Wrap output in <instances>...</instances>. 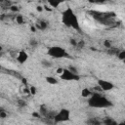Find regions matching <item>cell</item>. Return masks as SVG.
Masks as SVG:
<instances>
[{
	"label": "cell",
	"mask_w": 125,
	"mask_h": 125,
	"mask_svg": "<svg viewBox=\"0 0 125 125\" xmlns=\"http://www.w3.org/2000/svg\"><path fill=\"white\" fill-rule=\"evenodd\" d=\"M62 22L67 27H71V28H73V29H75L79 32L82 31L76 14L69 7H67L65 10L62 11Z\"/></svg>",
	"instance_id": "6da1fadb"
},
{
	"label": "cell",
	"mask_w": 125,
	"mask_h": 125,
	"mask_svg": "<svg viewBox=\"0 0 125 125\" xmlns=\"http://www.w3.org/2000/svg\"><path fill=\"white\" fill-rule=\"evenodd\" d=\"M89 14L95 21H97L101 24L112 25L113 23H115L114 18L116 14L114 12H101V11H96V10H90Z\"/></svg>",
	"instance_id": "7a4b0ae2"
},
{
	"label": "cell",
	"mask_w": 125,
	"mask_h": 125,
	"mask_svg": "<svg viewBox=\"0 0 125 125\" xmlns=\"http://www.w3.org/2000/svg\"><path fill=\"white\" fill-rule=\"evenodd\" d=\"M88 105L93 108H106L113 105L112 102L109 101L106 97L103 96L100 93H93L87 102Z\"/></svg>",
	"instance_id": "3957f363"
},
{
	"label": "cell",
	"mask_w": 125,
	"mask_h": 125,
	"mask_svg": "<svg viewBox=\"0 0 125 125\" xmlns=\"http://www.w3.org/2000/svg\"><path fill=\"white\" fill-rule=\"evenodd\" d=\"M47 55L54 59H63L70 58L67 51L61 46H52L47 50Z\"/></svg>",
	"instance_id": "277c9868"
},
{
	"label": "cell",
	"mask_w": 125,
	"mask_h": 125,
	"mask_svg": "<svg viewBox=\"0 0 125 125\" xmlns=\"http://www.w3.org/2000/svg\"><path fill=\"white\" fill-rule=\"evenodd\" d=\"M70 119V111L67 108H62L58 111L54 117V123H62L66 122Z\"/></svg>",
	"instance_id": "5b68a950"
},
{
	"label": "cell",
	"mask_w": 125,
	"mask_h": 125,
	"mask_svg": "<svg viewBox=\"0 0 125 125\" xmlns=\"http://www.w3.org/2000/svg\"><path fill=\"white\" fill-rule=\"evenodd\" d=\"M60 77H61V79L65 80V81H78L80 79V77H79L78 74L72 73L67 68H64L63 69V72L60 75Z\"/></svg>",
	"instance_id": "8992f818"
},
{
	"label": "cell",
	"mask_w": 125,
	"mask_h": 125,
	"mask_svg": "<svg viewBox=\"0 0 125 125\" xmlns=\"http://www.w3.org/2000/svg\"><path fill=\"white\" fill-rule=\"evenodd\" d=\"M97 83H98V86L100 87V89L102 91H110L114 88V84L110 81H107V80L98 79Z\"/></svg>",
	"instance_id": "52a82bcc"
},
{
	"label": "cell",
	"mask_w": 125,
	"mask_h": 125,
	"mask_svg": "<svg viewBox=\"0 0 125 125\" xmlns=\"http://www.w3.org/2000/svg\"><path fill=\"white\" fill-rule=\"evenodd\" d=\"M28 60V54L25 52V51H21L19 52L18 56H17V61L20 62V63H24L26 61Z\"/></svg>",
	"instance_id": "ba28073f"
},
{
	"label": "cell",
	"mask_w": 125,
	"mask_h": 125,
	"mask_svg": "<svg viewBox=\"0 0 125 125\" xmlns=\"http://www.w3.org/2000/svg\"><path fill=\"white\" fill-rule=\"evenodd\" d=\"M48 25H49V23H48V21H45V20H39V21H37V22L35 23V27L37 28V29H39V30H45V29H47L48 28Z\"/></svg>",
	"instance_id": "9c48e42d"
},
{
	"label": "cell",
	"mask_w": 125,
	"mask_h": 125,
	"mask_svg": "<svg viewBox=\"0 0 125 125\" xmlns=\"http://www.w3.org/2000/svg\"><path fill=\"white\" fill-rule=\"evenodd\" d=\"M103 120L99 119L98 117H90L86 120V125H102Z\"/></svg>",
	"instance_id": "30bf717a"
},
{
	"label": "cell",
	"mask_w": 125,
	"mask_h": 125,
	"mask_svg": "<svg viewBox=\"0 0 125 125\" xmlns=\"http://www.w3.org/2000/svg\"><path fill=\"white\" fill-rule=\"evenodd\" d=\"M103 124L104 125H118V123L113 118H110V117L104 118L103 119Z\"/></svg>",
	"instance_id": "8fae6325"
},
{
	"label": "cell",
	"mask_w": 125,
	"mask_h": 125,
	"mask_svg": "<svg viewBox=\"0 0 125 125\" xmlns=\"http://www.w3.org/2000/svg\"><path fill=\"white\" fill-rule=\"evenodd\" d=\"M39 113H40L41 116H43V117H46V116L48 115L49 110H48V108H47V106H46L45 104H41V105L39 106Z\"/></svg>",
	"instance_id": "7c38bea8"
},
{
	"label": "cell",
	"mask_w": 125,
	"mask_h": 125,
	"mask_svg": "<svg viewBox=\"0 0 125 125\" xmlns=\"http://www.w3.org/2000/svg\"><path fill=\"white\" fill-rule=\"evenodd\" d=\"M93 95V92L88 88H83L81 91V96L83 98H90Z\"/></svg>",
	"instance_id": "4fadbf2b"
},
{
	"label": "cell",
	"mask_w": 125,
	"mask_h": 125,
	"mask_svg": "<svg viewBox=\"0 0 125 125\" xmlns=\"http://www.w3.org/2000/svg\"><path fill=\"white\" fill-rule=\"evenodd\" d=\"M46 81H47V83H49L51 85H56L59 82L58 79L54 76H46Z\"/></svg>",
	"instance_id": "5bb4252c"
},
{
	"label": "cell",
	"mask_w": 125,
	"mask_h": 125,
	"mask_svg": "<svg viewBox=\"0 0 125 125\" xmlns=\"http://www.w3.org/2000/svg\"><path fill=\"white\" fill-rule=\"evenodd\" d=\"M41 65L45 68H50L53 66V62L51 61H48V60H42L41 61Z\"/></svg>",
	"instance_id": "9a60e30c"
},
{
	"label": "cell",
	"mask_w": 125,
	"mask_h": 125,
	"mask_svg": "<svg viewBox=\"0 0 125 125\" xmlns=\"http://www.w3.org/2000/svg\"><path fill=\"white\" fill-rule=\"evenodd\" d=\"M119 52H120V51H119V49H117V48H114V47H111L110 49H108V51H107V54H109V55H115V56H117Z\"/></svg>",
	"instance_id": "2e32d148"
},
{
	"label": "cell",
	"mask_w": 125,
	"mask_h": 125,
	"mask_svg": "<svg viewBox=\"0 0 125 125\" xmlns=\"http://www.w3.org/2000/svg\"><path fill=\"white\" fill-rule=\"evenodd\" d=\"M15 21H16V22H17L18 24H22V23H24V19H23V17H22L21 15L16 16Z\"/></svg>",
	"instance_id": "e0dca14e"
},
{
	"label": "cell",
	"mask_w": 125,
	"mask_h": 125,
	"mask_svg": "<svg viewBox=\"0 0 125 125\" xmlns=\"http://www.w3.org/2000/svg\"><path fill=\"white\" fill-rule=\"evenodd\" d=\"M104 46L106 49H110V48L112 47V43H111V41H110L109 39H105V40L104 41Z\"/></svg>",
	"instance_id": "ac0fdd59"
},
{
	"label": "cell",
	"mask_w": 125,
	"mask_h": 125,
	"mask_svg": "<svg viewBox=\"0 0 125 125\" xmlns=\"http://www.w3.org/2000/svg\"><path fill=\"white\" fill-rule=\"evenodd\" d=\"M17 104L19 107H25L26 106V102L24 100H18Z\"/></svg>",
	"instance_id": "d6986e66"
},
{
	"label": "cell",
	"mask_w": 125,
	"mask_h": 125,
	"mask_svg": "<svg viewBox=\"0 0 125 125\" xmlns=\"http://www.w3.org/2000/svg\"><path fill=\"white\" fill-rule=\"evenodd\" d=\"M62 2H54V1H49L48 4L51 6V8H58L61 5Z\"/></svg>",
	"instance_id": "ffe728a7"
},
{
	"label": "cell",
	"mask_w": 125,
	"mask_h": 125,
	"mask_svg": "<svg viewBox=\"0 0 125 125\" xmlns=\"http://www.w3.org/2000/svg\"><path fill=\"white\" fill-rule=\"evenodd\" d=\"M29 45H30L31 47H33V48H36L37 45H38V42H37V40H36L35 38H31V39L29 40Z\"/></svg>",
	"instance_id": "44dd1931"
},
{
	"label": "cell",
	"mask_w": 125,
	"mask_h": 125,
	"mask_svg": "<svg viewBox=\"0 0 125 125\" xmlns=\"http://www.w3.org/2000/svg\"><path fill=\"white\" fill-rule=\"evenodd\" d=\"M117 58H118L120 61H124V60H125V50L120 51V52L118 53V55H117Z\"/></svg>",
	"instance_id": "7402d4cb"
},
{
	"label": "cell",
	"mask_w": 125,
	"mask_h": 125,
	"mask_svg": "<svg viewBox=\"0 0 125 125\" xmlns=\"http://www.w3.org/2000/svg\"><path fill=\"white\" fill-rule=\"evenodd\" d=\"M8 117V113L1 107V109H0V118L1 119H5V118H7Z\"/></svg>",
	"instance_id": "603a6c76"
},
{
	"label": "cell",
	"mask_w": 125,
	"mask_h": 125,
	"mask_svg": "<svg viewBox=\"0 0 125 125\" xmlns=\"http://www.w3.org/2000/svg\"><path fill=\"white\" fill-rule=\"evenodd\" d=\"M67 69L68 70H70L72 73H75V74H78V69L74 66V65H68V67H67Z\"/></svg>",
	"instance_id": "cb8c5ba5"
},
{
	"label": "cell",
	"mask_w": 125,
	"mask_h": 125,
	"mask_svg": "<svg viewBox=\"0 0 125 125\" xmlns=\"http://www.w3.org/2000/svg\"><path fill=\"white\" fill-rule=\"evenodd\" d=\"M69 43H70V45H72L73 47H76V46H77V43H78V41H77L76 39H74V38H70V40H69Z\"/></svg>",
	"instance_id": "d4e9b609"
},
{
	"label": "cell",
	"mask_w": 125,
	"mask_h": 125,
	"mask_svg": "<svg viewBox=\"0 0 125 125\" xmlns=\"http://www.w3.org/2000/svg\"><path fill=\"white\" fill-rule=\"evenodd\" d=\"M9 9H10L12 12H15V13H16V12H19V10H20V9H19V7H18V6H16V5H12Z\"/></svg>",
	"instance_id": "484cf974"
},
{
	"label": "cell",
	"mask_w": 125,
	"mask_h": 125,
	"mask_svg": "<svg viewBox=\"0 0 125 125\" xmlns=\"http://www.w3.org/2000/svg\"><path fill=\"white\" fill-rule=\"evenodd\" d=\"M84 47V41H78V43H77V46H76V48L77 49H82Z\"/></svg>",
	"instance_id": "4316f807"
},
{
	"label": "cell",
	"mask_w": 125,
	"mask_h": 125,
	"mask_svg": "<svg viewBox=\"0 0 125 125\" xmlns=\"http://www.w3.org/2000/svg\"><path fill=\"white\" fill-rule=\"evenodd\" d=\"M30 93H31V95H35L36 94V88L34 86H30Z\"/></svg>",
	"instance_id": "83f0119b"
},
{
	"label": "cell",
	"mask_w": 125,
	"mask_h": 125,
	"mask_svg": "<svg viewBox=\"0 0 125 125\" xmlns=\"http://www.w3.org/2000/svg\"><path fill=\"white\" fill-rule=\"evenodd\" d=\"M32 115H33L34 117H36V118H40V117H41V114H40L39 112H33Z\"/></svg>",
	"instance_id": "f1b7e54d"
},
{
	"label": "cell",
	"mask_w": 125,
	"mask_h": 125,
	"mask_svg": "<svg viewBox=\"0 0 125 125\" xmlns=\"http://www.w3.org/2000/svg\"><path fill=\"white\" fill-rule=\"evenodd\" d=\"M63 69H64V68H62V67H59V68L57 69V73H59V74L61 75V74H62V73L63 72Z\"/></svg>",
	"instance_id": "f546056e"
},
{
	"label": "cell",
	"mask_w": 125,
	"mask_h": 125,
	"mask_svg": "<svg viewBox=\"0 0 125 125\" xmlns=\"http://www.w3.org/2000/svg\"><path fill=\"white\" fill-rule=\"evenodd\" d=\"M43 8H44V10H47V11H49V12H51V11L53 10L52 8H50V7H48L47 5H44V6H43Z\"/></svg>",
	"instance_id": "4dcf8cb0"
},
{
	"label": "cell",
	"mask_w": 125,
	"mask_h": 125,
	"mask_svg": "<svg viewBox=\"0 0 125 125\" xmlns=\"http://www.w3.org/2000/svg\"><path fill=\"white\" fill-rule=\"evenodd\" d=\"M43 9H44V8H43V6H37V7H36V10H37L38 12H42V11H43Z\"/></svg>",
	"instance_id": "1f68e13d"
},
{
	"label": "cell",
	"mask_w": 125,
	"mask_h": 125,
	"mask_svg": "<svg viewBox=\"0 0 125 125\" xmlns=\"http://www.w3.org/2000/svg\"><path fill=\"white\" fill-rule=\"evenodd\" d=\"M36 29H37V28H36L35 26H31V27H30V30H31L32 32H35V31H36Z\"/></svg>",
	"instance_id": "d6a6232c"
},
{
	"label": "cell",
	"mask_w": 125,
	"mask_h": 125,
	"mask_svg": "<svg viewBox=\"0 0 125 125\" xmlns=\"http://www.w3.org/2000/svg\"><path fill=\"white\" fill-rule=\"evenodd\" d=\"M118 125H125V120H123V121L119 122V123H118Z\"/></svg>",
	"instance_id": "836d02e7"
}]
</instances>
